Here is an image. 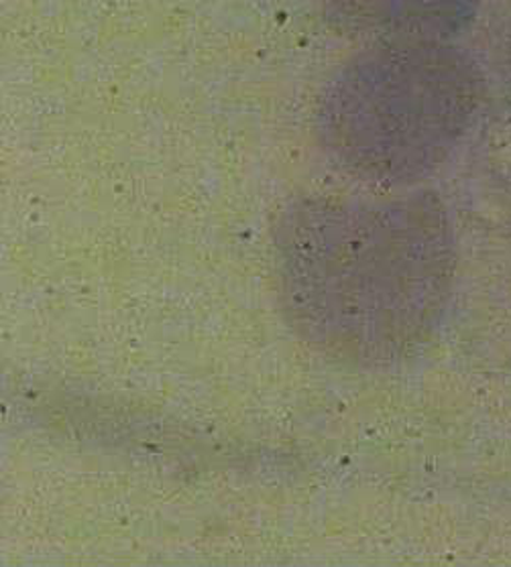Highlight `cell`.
<instances>
[{"label":"cell","instance_id":"obj_3","mask_svg":"<svg viewBox=\"0 0 511 567\" xmlns=\"http://www.w3.org/2000/svg\"><path fill=\"white\" fill-rule=\"evenodd\" d=\"M481 0H326L340 29L377 41H449L473 23Z\"/></svg>","mask_w":511,"mask_h":567},{"label":"cell","instance_id":"obj_2","mask_svg":"<svg viewBox=\"0 0 511 567\" xmlns=\"http://www.w3.org/2000/svg\"><path fill=\"white\" fill-rule=\"evenodd\" d=\"M481 99L477 65L449 41H377L328 82L318 135L362 182L416 184L459 147Z\"/></svg>","mask_w":511,"mask_h":567},{"label":"cell","instance_id":"obj_1","mask_svg":"<svg viewBox=\"0 0 511 567\" xmlns=\"http://www.w3.org/2000/svg\"><path fill=\"white\" fill-rule=\"evenodd\" d=\"M275 245L292 326L361 364L425 344L454 281V236L432 194L302 199L282 214Z\"/></svg>","mask_w":511,"mask_h":567}]
</instances>
